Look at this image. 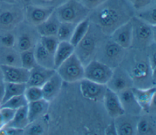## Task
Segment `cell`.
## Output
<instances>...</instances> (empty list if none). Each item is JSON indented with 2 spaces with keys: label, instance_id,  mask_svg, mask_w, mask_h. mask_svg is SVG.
<instances>
[{
  "label": "cell",
  "instance_id": "45",
  "mask_svg": "<svg viewBox=\"0 0 156 135\" xmlns=\"http://www.w3.org/2000/svg\"><path fill=\"white\" fill-rule=\"evenodd\" d=\"M105 134L106 135H118L116 128L114 120L108 124L105 130Z\"/></svg>",
  "mask_w": 156,
  "mask_h": 135
},
{
  "label": "cell",
  "instance_id": "44",
  "mask_svg": "<svg viewBox=\"0 0 156 135\" xmlns=\"http://www.w3.org/2000/svg\"><path fill=\"white\" fill-rule=\"evenodd\" d=\"M6 135H22L24 134V129L11 127H4Z\"/></svg>",
  "mask_w": 156,
  "mask_h": 135
},
{
  "label": "cell",
  "instance_id": "36",
  "mask_svg": "<svg viewBox=\"0 0 156 135\" xmlns=\"http://www.w3.org/2000/svg\"><path fill=\"white\" fill-rule=\"evenodd\" d=\"M24 95L28 102L36 101L43 98L41 87L36 86H27Z\"/></svg>",
  "mask_w": 156,
  "mask_h": 135
},
{
  "label": "cell",
  "instance_id": "4",
  "mask_svg": "<svg viewBox=\"0 0 156 135\" xmlns=\"http://www.w3.org/2000/svg\"><path fill=\"white\" fill-rule=\"evenodd\" d=\"M131 22L132 24L131 48L144 50L155 43L156 26H151L135 16L131 19Z\"/></svg>",
  "mask_w": 156,
  "mask_h": 135
},
{
  "label": "cell",
  "instance_id": "48",
  "mask_svg": "<svg viewBox=\"0 0 156 135\" xmlns=\"http://www.w3.org/2000/svg\"><path fill=\"white\" fill-rule=\"evenodd\" d=\"M4 83V76H3V73L1 67V65H0V85L3 84Z\"/></svg>",
  "mask_w": 156,
  "mask_h": 135
},
{
  "label": "cell",
  "instance_id": "46",
  "mask_svg": "<svg viewBox=\"0 0 156 135\" xmlns=\"http://www.w3.org/2000/svg\"><path fill=\"white\" fill-rule=\"evenodd\" d=\"M0 2H7L12 4H23L22 0H0Z\"/></svg>",
  "mask_w": 156,
  "mask_h": 135
},
{
  "label": "cell",
  "instance_id": "47",
  "mask_svg": "<svg viewBox=\"0 0 156 135\" xmlns=\"http://www.w3.org/2000/svg\"><path fill=\"white\" fill-rule=\"evenodd\" d=\"M4 84L0 85V102L2 103L4 95Z\"/></svg>",
  "mask_w": 156,
  "mask_h": 135
},
{
  "label": "cell",
  "instance_id": "34",
  "mask_svg": "<svg viewBox=\"0 0 156 135\" xmlns=\"http://www.w3.org/2000/svg\"><path fill=\"white\" fill-rule=\"evenodd\" d=\"M28 104L24 94L18 95L7 99L1 104V107H6L16 110L17 109L26 106Z\"/></svg>",
  "mask_w": 156,
  "mask_h": 135
},
{
  "label": "cell",
  "instance_id": "25",
  "mask_svg": "<svg viewBox=\"0 0 156 135\" xmlns=\"http://www.w3.org/2000/svg\"><path fill=\"white\" fill-rule=\"evenodd\" d=\"M35 58L38 65L49 68H54V54L50 53L39 41L34 48Z\"/></svg>",
  "mask_w": 156,
  "mask_h": 135
},
{
  "label": "cell",
  "instance_id": "7",
  "mask_svg": "<svg viewBox=\"0 0 156 135\" xmlns=\"http://www.w3.org/2000/svg\"><path fill=\"white\" fill-rule=\"evenodd\" d=\"M24 6L0 2V30H13L24 21Z\"/></svg>",
  "mask_w": 156,
  "mask_h": 135
},
{
  "label": "cell",
  "instance_id": "13",
  "mask_svg": "<svg viewBox=\"0 0 156 135\" xmlns=\"http://www.w3.org/2000/svg\"><path fill=\"white\" fill-rule=\"evenodd\" d=\"M106 86L114 92L118 93L133 87L132 78L125 68L117 67L113 69V74Z\"/></svg>",
  "mask_w": 156,
  "mask_h": 135
},
{
  "label": "cell",
  "instance_id": "41",
  "mask_svg": "<svg viewBox=\"0 0 156 135\" xmlns=\"http://www.w3.org/2000/svg\"><path fill=\"white\" fill-rule=\"evenodd\" d=\"M147 48H149V50L147 51V54L149 64L150 65V67L152 71L153 74L155 76V70H156L155 43L152 44Z\"/></svg>",
  "mask_w": 156,
  "mask_h": 135
},
{
  "label": "cell",
  "instance_id": "22",
  "mask_svg": "<svg viewBox=\"0 0 156 135\" xmlns=\"http://www.w3.org/2000/svg\"><path fill=\"white\" fill-rule=\"evenodd\" d=\"M49 102L41 99L36 101L28 102L27 105V114L29 123L40 119L48 111Z\"/></svg>",
  "mask_w": 156,
  "mask_h": 135
},
{
  "label": "cell",
  "instance_id": "32",
  "mask_svg": "<svg viewBox=\"0 0 156 135\" xmlns=\"http://www.w3.org/2000/svg\"><path fill=\"white\" fill-rule=\"evenodd\" d=\"M77 24L60 22L56 36L59 41L69 42Z\"/></svg>",
  "mask_w": 156,
  "mask_h": 135
},
{
  "label": "cell",
  "instance_id": "9",
  "mask_svg": "<svg viewBox=\"0 0 156 135\" xmlns=\"http://www.w3.org/2000/svg\"><path fill=\"white\" fill-rule=\"evenodd\" d=\"M63 81L68 83L79 82L84 78V65L74 53L56 69Z\"/></svg>",
  "mask_w": 156,
  "mask_h": 135
},
{
  "label": "cell",
  "instance_id": "28",
  "mask_svg": "<svg viewBox=\"0 0 156 135\" xmlns=\"http://www.w3.org/2000/svg\"><path fill=\"white\" fill-rule=\"evenodd\" d=\"M29 123L27 105L21 107L15 111L10 122L5 127H11L24 129Z\"/></svg>",
  "mask_w": 156,
  "mask_h": 135
},
{
  "label": "cell",
  "instance_id": "1",
  "mask_svg": "<svg viewBox=\"0 0 156 135\" xmlns=\"http://www.w3.org/2000/svg\"><path fill=\"white\" fill-rule=\"evenodd\" d=\"M135 10L127 0H106L90 11L88 19L107 36L118 27L130 21Z\"/></svg>",
  "mask_w": 156,
  "mask_h": 135
},
{
  "label": "cell",
  "instance_id": "26",
  "mask_svg": "<svg viewBox=\"0 0 156 135\" xmlns=\"http://www.w3.org/2000/svg\"><path fill=\"white\" fill-rule=\"evenodd\" d=\"M0 65L21 66L20 53L14 47H0Z\"/></svg>",
  "mask_w": 156,
  "mask_h": 135
},
{
  "label": "cell",
  "instance_id": "33",
  "mask_svg": "<svg viewBox=\"0 0 156 135\" xmlns=\"http://www.w3.org/2000/svg\"><path fill=\"white\" fill-rule=\"evenodd\" d=\"M21 67L27 70H31L38 64L37 63L34 48L20 52Z\"/></svg>",
  "mask_w": 156,
  "mask_h": 135
},
{
  "label": "cell",
  "instance_id": "35",
  "mask_svg": "<svg viewBox=\"0 0 156 135\" xmlns=\"http://www.w3.org/2000/svg\"><path fill=\"white\" fill-rule=\"evenodd\" d=\"M15 33L13 30H0V47H14Z\"/></svg>",
  "mask_w": 156,
  "mask_h": 135
},
{
  "label": "cell",
  "instance_id": "40",
  "mask_svg": "<svg viewBox=\"0 0 156 135\" xmlns=\"http://www.w3.org/2000/svg\"><path fill=\"white\" fill-rule=\"evenodd\" d=\"M66 0H30V4L44 7L55 8Z\"/></svg>",
  "mask_w": 156,
  "mask_h": 135
},
{
  "label": "cell",
  "instance_id": "10",
  "mask_svg": "<svg viewBox=\"0 0 156 135\" xmlns=\"http://www.w3.org/2000/svg\"><path fill=\"white\" fill-rule=\"evenodd\" d=\"M113 71V68L96 59H93L84 65V78L106 85Z\"/></svg>",
  "mask_w": 156,
  "mask_h": 135
},
{
  "label": "cell",
  "instance_id": "49",
  "mask_svg": "<svg viewBox=\"0 0 156 135\" xmlns=\"http://www.w3.org/2000/svg\"><path fill=\"white\" fill-rule=\"evenodd\" d=\"M22 2H23V5H27V4H30V0H22Z\"/></svg>",
  "mask_w": 156,
  "mask_h": 135
},
{
  "label": "cell",
  "instance_id": "38",
  "mask_svg": "<svg viewBox=\"0 0 156 135\" xmlns=\"http://www.w3.org/2000/svg\"><path fill=\"white\" fill-rule=\"evenodd\" d=\"M15 111L6 107H0V129L5 127L10 122Z\"/></svg>",
  "mask_w": 156,
  "mask_h": 135
},
{
  "label": "cell",
  "instance_id": "29",
  "mask_svg": "<svg viewBox=\"0 0 156 135\" xmlns=\"http://www.w3.org/2000/svg\"><path fill=\"white\" fill-rule=\"evenodd\" d=\"M134 16L151 26H156L155 3L145 8L135 12Z\"/></svg>",
  "mask_w": 156,
  "mask_h": 135
},
{
  "label": "cell",
  "instance_id": "19",
  "mask_svg": "<svg viewBox=\"0 0 156 135\" xmlns=\"http://www.w3.org/2000/svg\"><path fill=\"white\" fill-rule=\"evenodd\" d=\"M55 70L37 65L31 70L27 86H36L41 87L43 84L55 73Z\"/></svg>",
  "mask_w": 156,
  "mask_h": 135
},
{
  "label": "cell",
  "instance_id": "12",
  "mask_svg": "<svg viewBox=\"0 0 156 135\" xmlns=\"http://www.w3.org/2000/svg\"><path fill=\"white\" fill-rule=\"evenodd\" d=\"M55 8L44 7L31 4L24 6V20L29 24L37 27L47 19Z\"/></svg>",
  "mask_w": 156,
  "mask_h": 135
},
{
  "label": "cell",
  "instance_id": "14",
  "mask_svg": "<svg viewBox=\"0 0 156 135\" xmlns=\"http://www.w3.org/2000/svg\"><path fill=\"white\" fill-rule=\"evenodd\" d=\"M79 82L80 91L85 98L95 102L102 100L107 89L106 85L96 83L85 78H83Z\"/></svg>",
  "mask_w": 156,
  "mask_h": 135
},
{
  "label": "cell",
  "instance_id": "21",
  "mask_svg": "<svg viewBox=\"0 0 156 135\" xmlns=\"http://www.w3.org/2000/svg\"><path fill=\"white\" fill-rule=\"evenodd\" d=\"M63 82L55 71V73L41 87L43 99L49 102L53 100L58 94Z\"/></svg>",
  "mask_w": 156,
  "mask_h": 135
},
{
  "label": "cell",
  "instance_id": "43",
  "mask_svg": "<svg viewBox=\"0 0 156 135\" xmlns=\"http://www.w3.org/2000/svg\"><path fill=\"white\" fill-rule=\"evenodd\" d=\"M79 2H80L83 6H85L89 10H92L100 5H101L103 2H104L106 0H77Z\"/></svg>",
  "mask_w": 156,
  "mask_h": 135
},
{
  "label": "cell",
  "instance_id": "24",
  "mask_svg": "<svg viewBox=\"0 0 156 135\" xmlns=\"http://www.w3.org/2000/svg\"><path fill=\"white\" fill-rule=\"evenodd\" d=\"M75 47L68 41H60L54 53L55 70L74 53Z\"/></svg>",
  "mask_w": 156,
  "mask_h": 135
},
{
  "label": "cell",
  "instance_id": "31",
  "mask_svg": "<svg viewBox=\"0 0 156 135\" xmlns=\"http://www.w3.org/2000/svg\"><path fill=\"white\" fill-rule=\"evenodd\" d=\"M90 24V22L88 18L76 24L72 37L69 41L74 47H76L78 44V43L86 35L88 30Z\"/></svg>",
  "mask_w": 156,
  "mask_h": 135
},
{
  "label": "cell",
  "instance_id": "11",
  "mask_svg": "<svg viewBox=\"0 0 156 135\" xmlns=\"http://www.w3.org/2000/svg\"><path fill=\"white\" fill-rule=\"evenodd\" d=\"M134 96L142 111L151 114L155 111V86L147 88H132Z\"/></svg>",
  "mask_w": 156,
  "mask_h": 135
},
{
  "label": "cell",
  "instance_id": "50",
  "mask_svg": "<svg viewBox=\"0 0 156 135\" xmlns=\"http://www.w3.org/2000/svg\"><path fill=\"white\" fill-rule=\"evenodd\" d=\"M1 103L0 102V107H1Z\"/></svg>",
  "mask_w": 156,
  "mask_h": 135
},
{
  "label": "cell",
  "instance_id": "15",
  "mask_svg": "<svg viewBox=\"0 0 156 135\" xmlns=\"http://www.w3.org/2000/svg\"><path fill=\"white\" fill-rule=\"evenodd\" d=\"M109 38L124 49H129L132 43V24L131 19L118 27Z\"/></svg>",
  "mask_w": 156,
  "mask_h": 135
},
{
  "label": "cell",
  "instance_id": "3",
  "mask_svg": "<svg viewBox=\"0 0 156 135\" xmlns=\"http://www.w3.org/2000/svg\"><path fill=\"white\" fill-rule=\"evenodd\" d=\"M126 70L132 79L133 87L143 88L155 86V76L151 69L147 54L146 56H138L129 68Z\"/></svg>",
  "mask_w": 156,
  "mask_h": 135
},
{
  "label": "cell",
  "instance_id": "8",
  "mask_svg": "<svg viewBox=\"0 0 156 135\" xmlns=\"http://www.w3.org/2000/svg\"><path fill=\"white\" fill-rule=\"evenodd\" d=\"M14 31L15 33L14 48L20 53L34 48L40 38L36 27L24 20L14 29Z\"/></svg>",
  "mask_w": 156,
  "mask_h": 135
},
{
  "label": "cell",
  "instance_id": "2",
  "mask_svg": "<svg viewBox=\"0 0 156 135\" xmlns=\"http://www.w3.org/2000/svg\"><path fill=\"white\" fill-rule=\"evenodd\" d=\"M101 30L90 22L88 30L82 39L75 47L74 53L85 65L94 59L96 54L107 38Z\"/></svg>",
  "mask_w": 156,
  "mask_h": 135
},
{
  "label": "cell",
  "instance_id": "30",
  "mask_svg": "<svg viewBox=\"0 0 156 135\" xmlns=\"http://www.w3.org/2000/svg\"><path fill=\"white\" fill-rule=\"evenodd\" d=\"M4 95L2 103L10 97L23 94L27 87L26 84L4 82ZM1 103V104H2Z\"/></svg>",
  "mask_w": 156,
  "mask_h": 135
},
{
  "label": "cell",
  "instance_id": "5",
  "mask_svg": "<svg viewBox=\"0 0 156 135\" xmlns=\"http://www.w3.org/2000/svg\"><path fill=\"white\" fill-rule=\"evenodd\" d=\"M126 50L109 37H107L99 47L94 59H96L114 69L122 62L126 56Z\"/></svg>",
  "mask_w": 156,
  "mask_h": 135
},
{
  "label": "cell",
  "instance_id": "17",
  "mask_svg": "<svg viewBox=\"0 0 156 135\" xmlns=\"http://www.w3.org/2000/svg\"><path fill=\"white\" fill-rule=\"evenodd\" d=\"M3 73L4 82L26 84L30 73V70L17 66L1 65Z\"/></svg>",
  "mask_w": 156,
  "mask_h": 135
},
{
  "label": "cell",
  "instance_id": "39",
  "mask_svg": "<svg viewBox=\"0 0 156 135\" xmlns=\"http://www.w3.org/2000/svg\"><path fill=\"white\" fill-rule=\"evenodd\" d=\"M44 131V125L38 122V120L30 122L24 129V134L37 135L41 134Z\"/></svg>",
  "mask_w": 156,
  "mask_h": 135
},
{
  "label": "cell",
  "instance_id": "23",
  "mask_svg": "<svg viewBox=\"0 0 156 135\" xmlns=\"http://www.w3.org/2000/svg\"><path fill=\"white\" fill-rule=\"evenodd\" d=\"M60 21L55 13V10L51 15L43 22L35 27L40 36H56Z\"/></svg>",
  "mask_w": 156,
  "mask_h": 135
},
{
  "label": "cell",
  "instance_id": "20",
  "mask_svg": "<svg viewBox=\"0 0 156 135\" xmlns=\"http://www.w3.org/2000/svg\"><path fill=\"white\" fill-rule=\"evenodd\" d=\"M117 94L125 113L135 116H139L141 114L142 110L134 96L132 88L123 90Z\"/></svg>",
  "mask_w": 156,
  "mask_h": 135
},
{
  "label": "cell",
  "instance_id": "37",
  "mask_svg": "<svg viewBox=\"0 0 156 135\" xmlns=\"http://www.w3.org/2000/svg\"><path fill=\"white\" fill-rule=\"evenodd\" d=\"M40 42L50 53L54 54L60 41L56 36H40Z\"/></svg>",
  "mask_w": 156,
  "mask_h": 135
},
{
  "label": "cell",
  "instance_id": "42",
  "mask_svg": "<svg viewBox=\"0 0 156 135\" xmlns=\"http://www.w3.org/2000/svg\"><path fill=\"white\" fill-rule=\"evenodd\" d=\"M135 12L145 8L155 3V0H127Z\"/></svg>",
  "mask_w": 156,
  "mask_h": 135
},
{
  "label": "cell",
  "instance_id": "18",
  "mask_svg": "<svg viewBox=\"0 0 156 135\" xmlns=\"http://www.w3.org/2000/svg\"><path fill=\"white\" fill-rule=\"evenodd\" d=\"M138 116L124 113L113 119L118 135L136 134V127Z\"/></svg>",
  "mask_w": 156,
  "mask_h": 135
},
{
  "label": "cell",
  "instance_id": "16",
  "mask_svg": "<svg viewBox=\"0 0 156 135\" xmlns=\"http://www.w3.org/2000/svg\"><path fill=\"white\" fill-rule=\"evenodd\" d=\"M102 101L107 114L112 119L125 113L118 94L107 87Z\"/></svg>",
  "mask_w": 156,
  "mask_h": 135
},
{
  "label": "cell",
  "instance_id": "6",
  "mask_svg": "<svg viewBox=\"0 0 156 135\" xmlns=\"http://www.w3.org/2000/svg\"><path fill=\"white\" fill-rule=\"evenodd\" d=\"M90 12L77 0H66L55 8V13L60 22L77 24L88 18Z\"/></svg>",
  "mask_w": 156,
  "mask_h": 135
},
{
  "label": "cell",
  "instance_id": "27",
  "mask_svg": "<svg viewBox=\"0 0 156 135\" xmlns=\"http://www.w3.org/2000/svg\"><path fill=\"white\" fill-rule=\"evenodd\" d=\"M155 120L152 116L145 114L138 117L136 127V134L152 135L155 134Z\"/></svg>",
  "mask_w": 156,
  "mask_h": 135
}]
</instances>
